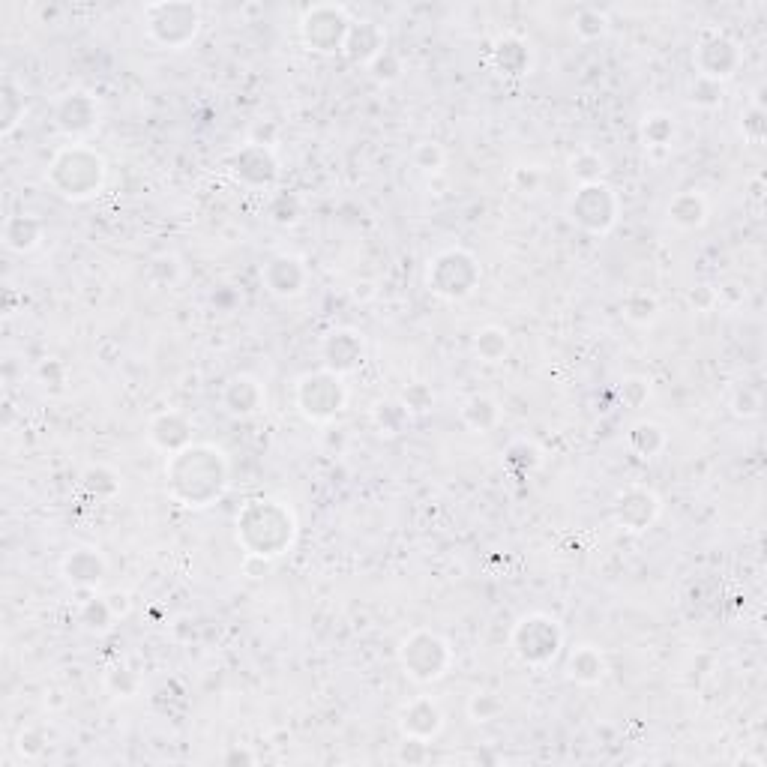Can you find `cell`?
<instances>
[{
	"label": "cell",
	"mask_w": 767,
	"mask_h": 767,
	"mask_svg": "<svg viewBox=\"0 0 767 767\" xmlns=\"http://www.w3.org/2000/svg\"><path fill=\"white\" fill-rule=\"evenodd\" d=\"M168 489L186 507L213 504L228 483L225 459L213 447H183L168 462Z\"/></svg>",
	"instance_id": "6da1fadb"
},
{
	"label": "cell",
	"mask_w": 767,
	"mask_h": 767,
	"mask_svg": "<svg viewBox=\"0 0 767 767\" xmlns=\"http://www.w3.org/2000/svg\"><path fill=\"white\" fill-rule=\"evenodd\" d=\"M237 540L252 558H276L294 540V516L276 501H252L237 519Z\"/></svg>",
	"instance_id": "7a4b0ae2"
},
{
	"label": "cell",
	"mask_w": 767,
	"mask_h": 767,
	"mask_svg": "<svg viewBox=\"0 0 767 767\" xmlns=\"http://www.w3.org/2000/svg\"><path fill=\"white\" fill-rule=\"evenodd\" d=\"M54 189L66 198H90L105 177V162L99 153H93L84 144H72L60 150L48 171Z\"/></svg>",
	"instance_id": "3957f363"
},
{
	"label": "cell",
	"mask_w": 767,
	"mask_h": 767,
	"mask_svg": "<svg viewBox=\"0 0 767 767\" xmlns=\"http://www.w3.org/2000/svg\"><path fill=\"white\" fill-rule=\"evenodd\" d=\"M480 282V264L465 249L441 252L429 267V288L444 300H462Z\"/></svg>",
	"instance_id": "277c9868"
},
{
	"label": "cell",
	"mask_w": 767,
	"mask_h": 767,
	"mask_svg": "<svg viewBox=\"0 0 767 767\" xmlns=\"http://www.w3.org/2000/svg\"><path fill=\"white\" fill-rule=\"evenodd\" d=\"M561 642H564V633H561L558 621H552L546 615H528L513 630V648L531 666L552 663L558 648H561Z\"/></svg>",
	"instance_id": "5b68a950"
},
{
	"label": "cell",
	"mask_w": 767,
	"mask_h": 767,
	"mask_svg": "<svg viewBox=\"0 0 767 767\" xmlns=\"http://www.w3.org/2000/svg\"><path fill=\"white\" fill-rule=\"evenodd\" d=\"M402 666L405 672L420 681V684H429V681H438L447 675V666H450V645L435 636V633H414L411 639H405L402 645Z\"/></svg>",
	"instance_id": "8992f818"
},
{
	"label": "cell",
	"mask_w": 767,
	"mask_h": 767,
	"mask_svg": "<svg viewBox=\"0 0 767 767\" xmlns=\"http://www.w3.org/2000/svg\"><path fill=\"white\" fill-rule=\"evenodd\" d=\"M150 36L165 48H180L198 33V6L192 3H156L147 6Z\"/></svg>",
	"instance_id": "52a82bcc"
},
{
	"label": "cell",
	"mask_w": 767,
	"mask_h": 767,
	"mask_svg": "<svg viewBox=\"0 0 767 767\" xmlns=\"http://www.w3.org/2000/svg\"><path fill=\"white\" fill-rule=\"evenodd\" d=\"M297 405L309 420H330L345 405V387L336 372H315L297 384Z\"/></svg>",
	"instance_id": "ba28073f"
},
{
	"label": "cell",
	"mask_w": 767,
	"mask_h": 767,
	"mask_svg": "<svg viewBox=\"0 0 767 767\" xmlns=\"http://www.w3.org/2000/svg\"><path fill=\"white\" fill-rule=\"evenodd\" d=\"M570 213H573V219H576L582 228H588V231H594V234H603V231H609V228L615 225L618 198H615V192H612L609 186H603V183H585V186L576 192V198H573V204H570Z\"/></svg>",
	"instance_id": "9c48e42d"
},
{
	"label": "cell",
	"mask_w": 767,
	"mask_h": 767,
	"mask_svg": "<svg viewBox=\"0 0 767 767\" xmlns=\"http://www.w3.org/2000/svg\"><path fill=\"white\" fill-rule=\"evenodd\" d=\"M351 21L342 6H315L303 18V39L315 51H339L345 48V36Z\"/></svg>",
	"instance_id": "30bf717a"
},
{
	"label": "cell",
	"mask_w": 767,
	"mask_h": 767,
	"mask_svg": "<svg viewBox=\"0 0 767 767\" xmlns=\"http://www.w3.org/2000/svg\"><path fill=\"white\" fill-rule=\"evenodd\" d=\"M660 516V498L648 489H627L618 504H615V519L627 528V531H645L648 525H654V519Z\"/></svg>",
	"instance_id": "8fae6325"
},
{
	"label": "cell",
	"mask_w": 767,
	"mask_h": 767,
	"mask_svg": "<svg viewBox=\"0 0 767 767\" xmlns=\"http://www.w3.org/2000/svg\"><path fill=\"white\" fill-rule=\"evenodd\" d=\"M696 63H699V69H702V78L720 81V78H729V75L738 69L741 51H738V45H735L729 36H714V39H708V42L699 45Z\"/></svg>",
	"instance_id": "7c38bea8"
},
{
	"label": "cell",
	"mask_w": 767,
	"mask_h": 767,
	"mask_svg": "<svg viewBox=\"0 0 767 767\" xmlns=\"http://www.w3.org/2000/svg\"><path fill=\"white\" fill-rule=\"evenodd\" d=\"M399 726H402V735H405V738L423 744V741H429V738H435V735L441 732L444 717H441V711H438L435 702L417 699V702H411V705L402 708Z\"/></svg>",
	"instance_id": "4fadbf2b"
},
{
	"label": "cell",
	"mask_w": 767,
	"mask_h": 767,
	"mask_svg": "<svg viewBox=\"0 0 767 767\" xmlns=\"http://www.w3.org/2000/svg\"><path fill=\"white\" fill-rule=\"evenodd\" d=\"M234 174L243 180V183H252V186H267L276 180V159L273 153L264 147V144H252V147H243L234 162H231Z\"/></svg>",
	"instance_id": "5bb4252c"
},
{
	"label": "cell",
	"mask_w": 767,
	"mask_h": 767,
	"mask_svg": "<svg viewBox=\"0 0 767 767\" xmlns=\"http://www.w3.org/2000/svg\"><path fill=\"white\" fill-rule=\"evenodd\" d=\"M57 126L66 132V135H84L96 126V102L87 96V93H69L66 99H60L57 105Z\"/></svg>",
	"instance_id": "9a60e30c"
},
{
	"label": "cell",
	"mask_w": 767,
	"mask_h": 767,
	"mask_svg": "<svg viewBox=\"0 0 767 767\" xmlns=\"http://www.w3.org/2000/svg\"><path fill=\"white\" fill-rule=\"evenodd\" d=\"M324 360H327V369L336 372V375L351 372L363 360V339L354 330L330 333L327 342H324Z\"/></svg>",
	"instance_id": "2e32d148"
},
{
	"label": "cell",
	"mask_w": 767,
	"mask_h": 767,
	"mask_svg": "<svg viewBox=\"0 0 767 767\" xmlns=\"http://www.w3.org/2000/svg\"><path fill=\"white\" fill-rule=\"evenodd\" d=\"M264 282L273 294L279 297H291V294H300L303 282H306V270H303V261L294 258V255H279L273 258L267 267H264Z\"/></svg>",
	"instance_id": "e0dca14e"
},
{
	"label": "cell",
	"mask_w": 767,
	"mask_h": 767,
	"mask_svg": "<svg viewBox=\"0 0 767 767\" xmlns=\"http://www.w3.org/2000/svg\"><path fill=\"white\" fill-rule=\"evenodd\" d=\"M189 423H186V417H180V414H159L153 423H150V438H153V444L156 447H162V450H168V453H180L183 447H189Z\"/></svg>",
	"instance_id": "ac0fdd59"
},
{
	"label": "cell",
	"mask_w": 767,
	"mask_h": 767,
	"mask_svg": "<svg viewBox=\"0 0 767 767\" xmlns=\"http://www.w3.org/2000/svg\"><path fill=\"white\" fill-rule=\"evenodd\" d=\"M345 51L357 63H372L384 51V39L372 21H360V24H351L348 36H345Z\"/></svg>",
	"instance_id": "d6986e66"
},
{
	"label": "cell",
	"mask_w": 767,
	"mask_h": 767,
	"mask_svg": "<svg viewBox=\"0 0 767 767\" xmlns=\"http://www.w3.org/2000/svg\"><path fill=\"white\" fill-rule=\"evenodd\" d=\"M261 402H264V390H261V384H258L255 378L240 375V378L228 381V387H225V405H228L231 414H240V417L255 414V411L261 408Z\"/></svg>",
	"instance_id": "ffe728a7"
},
{
	"label": "cell",
	"mask_w": 767,
	"mask_h": 767,
	"mask_svg": "<svg viewBox=\"0 0 767 767\" xmlns=\"http://www.w3.org/2000/svg\"><path fill=\"white\" fill-rule=\"evenodd\" d=\"M63 573L69 582L75 585H96L105 576V561L99 552L93 549H75L66 561H63Z\"/></svg>",
	"instance_id": "44dd1931"
},
{
	"label": "cell",
	"mask_w": 767,
	"mask_h": 767,
	"mask_svg": "<svg viewBox=\"0 0 767 767\" xmlns=\"http://www.w3.org/2000/svg\"><path fill=\"white\" fill-rule=\"evenodd\" d=\"M567 672H570V678L579 681V684H597V681H603V675H606V660H603V654H600L597 648L585 645V648L573 651Z\"/></svg>",
	"instance_id": "7402d4cb"
},
{
	"label": "cell",
	"mask_w": 767,
	"mask_h": 767,
	"mask_svg": "<svg viewBox=\"0 0 767 767\" xmlns=\"http://www.w3.org/2000/svg\"><path fill=\"white\" fill-rule=\"evenodd\" d=\"M42 237V225L33 216H12L3 225V243L15 252H27L39 243Z\"/></svg>",
	"instance_id": "603a6c76"
},
{
	"label": "cell",
	"mask_w": 767,
	"mask_h": 767,
	"mask_svg": "<svg viewBox=\"0 0 767 767\" xmlns=\"http://www.w3.org/2000/svg\"><path fill=\"white\" fill-rule=\"evenodd\" d=\"M669 216H672V222L681 225V228H699V225L705 222V216H708V204H705V198L696 195V192H681V195L669 204Z\"/></svg>",
	"instance_id": "cb8c5ba5"
},
{
	"label": "cell",
	"mask_w": 767,
	"mask_h": 767,
	"mask_svg": "<svg viewBox=\"0 0 767 767\" xmlns=\"http://www.w3.org/2000/svg\"><path fill=\"white\" fill-rule=\"evenodd\" d=\"M495 60L510 75H522L531 66V54H528L522 39H501L498 48H495Z\"/></svg>",
	"instance_id": "d4e9b609"
},
{
	"label": "cell",
	"mask_w": 767,
	"mask_h": 767,
	"mask_svg": "<svg viewBox=\"0 0 767 767\" xmlns=\"http://www.w3.org/2000/svg\"><path fill=\"white\" fill-rule=\"evenodd\" d=\"M462 420L474 429V432H486L498 423V405L489 396H474L468 399V405L462 408Z\"/></svg>",
	"instance_id": "484cf974"
},
{
	"label": "cell",
	"mask_w": 767,
	"mask_h": 767,
	"mask_svg": "<svg viewBox=\"0 0 767 767\" xmlns=\"http://www.w3.org/2000/svg\"><path fill=\"white\" fill-rule=\"evenodd\" d=\"M510 351V339L501 327H486L477 333V354L486 360V363H498L504 360V354Z\"/></svg>",
	"instance_id": "4316f807"
},
{
	"label": "cell",
	"mask_w": 767,
	"mask_h": 767,
	"mask_svg": "<svg viewBox=\"0 0 767 767\" xmlns=\"http://www.w3.org/2000/svg\"><path fill=\"white\" fill-rule=\"evenodd\" d=\"M630 444L648 459V456H654L657 450H663L666 435H663V429H660L657 423H639V426L633 429V435H630Z\"/></svg>",
	"instance_id": "83f0119b"
},
{
	"label": "cell",
	"mask_w": 767,
	"mask_h": 767,
	"mask_svg": "<svg viewBox=\"0 0 767 767\" xmlns=\"http://www.w3.org/2000/svg\"><path fill=\"white\" fill-rule=\"evenodd\" d=\"M675 135V123L669 114H651L645 117V141L648 144H669Z\"/></svg>",
	"instance_id": "f1b7e54d"
},
{
	"label": "cell",
	"mask_w": 767,
	"mask_h": 767,
	"mask_svg": "<svg viewBox=\"0 0 767 767\" xmlns=\"http://www.w3.org/2000/svg\"><path fill=\"white\" fill-rule=\"evenodd\" d=\"M606 171V162H603V156H597V153H579L576 159H573V174L582 180V183H600V174Z\"/></svg>",
	"instance_id": "f546056e"
},
{
	"label": "cell",
	"mask_w": 767,
	"mask_h": 767,
	"mask_svg": "<svg viewBox=\"0 0 767 767\" xmlns=\"http://www.w3.org/2000/svg\"><path fill=\"white\" fill-rule=\"evenodd\" d=\"M606 30V15L600 9H582L579 18H576V33L585 36V39H597L603 36Z\"/></svg>",
	"instance_id": "4dcf8cb0"
},
{
	"label": "cell",
	"mask_w": 767,
	"mask_h": 767,
	"mask_svg": "<svg viewBox=\"0 0 767 767\" xmlns=\"http://www.w3.org/2000/svg\"><path fill=\"white\" fill-rule=\"evenodd\" d=\"M432 402H435V396H432V390H429L426 384H411V387L402 393V405H405L408 414H411V411L423 414V411L432 408Z\"/></svg>",
	"instance_id": "1f68e13d"
},
{
	"label": "cell",
	"mask_w": 767,
	"mask_h": 767,
	"mask_svg": "<svg viewBox=\"0 0 767 767\" xmlns=\"http://www.w3.org/2000/svg\"><path fill=\"white\" fill-rule=\"evenodd\" d=\"M657 315V300L648 294H633V300L627 297V318L633 321H651Z\"/></svg>",
	"instance_id": "d6a6232c"
},
{
	"label": "cell",
	"mask_w": 767,
	"mask_h": 767,
	"mask_svg": "<svg viewBox=\"0 0 767 767\" xmlns=\"http://www.w3.org/2000/svg\"><path fill=\"white\" fill-rule=\"evenodd\" d=\"M498 711H501V702H498L492 693H477V696H474V702H471V717H474L477 723L492 720Z\"/></svg>",
	"instance_id": "836d02e7"
},
{
	"label": "cell",
	"mask_w": 767,
	"mask_h": 767,
	"mask_svg": "<svg viewBox=\"0 0 767 767\" xmlns=\"http://www.w3.org/2000/svg\"><path fill=\"white\" fill-rule=\"evenodd\" d=\"M414 159H417V165H420V168L435 171V168L444 162V153H441V147H438V144L426 141V144H420V147L414 150Z\"/></svg>",
	"instance_id": "e575fe53"
},
{
	"label": "cell",
	"mask_w": 767,
	"mask_h": 767,
	"mask_svg": "<svg viewBox=\"0 0 767 767\" xmlns=\"http://www.w3.org/2000/svg\"><path fill=\"white\" fill-rule=\"evenodd\" d=\"M648 393H651V387H648V381H642V378H630V381H624V387H621V396H624L633 408H639V405L648 399Z\"/></svg>",
	"instance_id": "d590c367"
},
{
	"label": "cell",
	"mask_w": 767,
	"mask_h": 767,
	"mask_svg": "<svg viewBox=\"0 0 767 767\" xmlns=\"http://www.w3.org/2000/svg\"><path fill=\"white\" fill-rule=\"evenodd\" d=\"M735 411H738L741 417H756V414H759V396L750 393V390H744V393L735 399Z\"/></svg>",
	"instance_id": "8d00e7d4"
}]
</instances>
